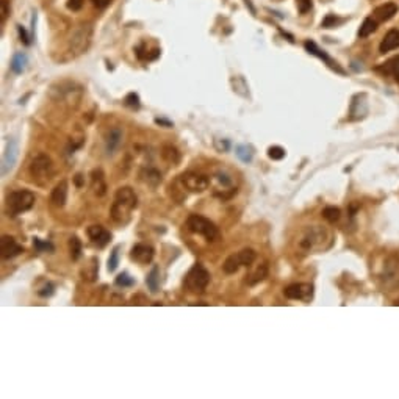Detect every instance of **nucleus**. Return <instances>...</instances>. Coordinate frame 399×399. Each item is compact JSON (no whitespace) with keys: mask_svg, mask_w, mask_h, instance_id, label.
<instances>
[{"mask_svg":"<svg viewBox=\"0 0 399 399\" xmlns=\"http://www.w3.org/2000/svg\"><path fill=\"white\" fill-rule=\"evenodd\" d=\"M154 247L152 246H147V244H137L133 246V249L130 252V259L133 261L140 263V265H147L154 260Z\"/></svg>","mask_w":399,"mask_h":399,"instance_id":"dca6fc26","label":"nucleus"},{"mask_svg":"<svg viewBox=\"0 0 399 399\" xmlns=\"http://www.w3.org/2000/svg\"><path fill=\"white\" fill-rule=\"evenodd\" d=\"M138 205V198L130 186H122L116 191L115 202H113L110 215L116 224H127L130 221V215Z\"/></svg>","mask_w":399,"mask_h":399,"instance_id":"f257e3e1","label":"nucleus"},{"mask_svg":"<svg viewBox=\"0 0 399 399\" xmlns=\"http://www.w3.org/2000/svg\"><path fill=\"white\" fill-rule=\"evenodd\" d=\"M122 142V130L119 129V127H115V129H111L107 137H105V152L107 155H113L119 149Z\"/></svg>","mask_w":399,"mask_h":399,"instance_id":"a211bd4d","label":"nucleus"},{"mask_svg":"<svg viewBox=\"0 0 399 399\" xmlns=\"http://www.w3.org/2000/svg\"><path fill=\"white\" fill-rule=\"evenodd\" d=\"M266 277H268V265H266V263H261V265H259L257 268H255L251 274H247L246 283L249 285V287H254V285H257V283L265 280Z\"/></svg>","mask_w":399,"mask_h":399,"instance_id":"b1692460","label":"nucleus"},{"mask_svg":"<svg viewBox=\"0 0 399 399\" xmlns=\"http://www.w3.org/2000/svg\"><path fill=\"white\" fill-rule=\"evenodd\" d=\"M33 244H35L38 252H47V251L52 252V251H54V244L49 243V241H41L40 238H35L33 239Z\"/></svg>","mask_w":399,"mask_h":399,"instance_id":"c9c22d12","label":"nucleus"},{"mask_svg":"<svg viewBox=\"0 0 399 399\" xmlns=\"http://www.w3.org/2000/svg\"><path fill=\"white\" fill-rule=\"evenodd\" d=\"M116 285L118 287H132V285H135V280L129 273H121L116 277Z\"/></svg>","mask_w":399,"mask_h":399,"instance_id":"72a5a7b5","label":"nucleus"},{"mask_svg":"<svg viewBox=\"0 0 399 399\" xmlns=\"http://www.w3.org/2000/svg\"><path fill=\"white\" fill-rule=\"evenodd\" d=\"M28 64V58L25 54H16L11 60V71L14 74H22L25 71V67Z\"/></svg>","mask_w":399,"mask_h":399,"instance_id":"cd10ccee","label":"nucleus"},{"mask_svg":"<svg viewBox=\"0 0 399 399\" xmlns=\"http://www.w3.org/2000/svg\"><path fill=\"white\" fill-rule=\"evenodd\" d=\"M8 14H10L8 0H2V2H0V20H2V25L5 24V19L8 18Z\"/></svg>","mask_w":399,"mask_h":399,"instance_id":"58836bf2","label":"nucleus"},{"mask_svg":"<svg viewBox=\"0 0 399 399\" xmlns=\"http://www.w3.org/2000/svg\"><path fill=\"white\" fill-rule=\"evenodd\" d=\"M186 229L190 230L191 233H196V235L204 237L207 241H218L221 237L219 229L216 227V224L212 222L207 218L200 216V215H190L186 219Z\"/></svg>","mask_w":399,"mask_h":399,"instance_id":"20e7f679","label":"nucleus"},{"mask_svg":"<svg viewBox=\"0 0 399 399\" xmlns=\"http://www.w3.org/2000/svg\"><path fill=\"white\" fill-rule=\"evenodd\" d=\"M378 22L379 20L376 18H366L363 20V24L360 25V28H359V36L360 38H368L371 33H374L376 28H378Z\"/></svg>","mask_w":399,"mask_h":399,"instance_id":"a878e982","label":"nucleus"},{"mask_svg":"<svg viewBox=\"0 0 399 399\" xmlns=\"http://www.w3.org/2000/svg\"><path fill=\"white\" fill-rule=\"evenodd\" d=\"M252 149L249 146H238L237 147V157L244 163H249L252 160Z\"/></svg>","mask_w":399,"mask_h":399,"instance_id":"2f4dec72","label":"nucleus"},{"mask_svg":"<svg viewBox=\"0 0 399 399\" xmlns=\"http://www.w3.org/2000/svg\"><path fill=\"white\" fill-rule=\"evenodd\" d=\"M91 188L96 196H103L107 193V183H105L102 169H94L91 172Z\"/></svg>","mask_w":399,"mask_h":399,"instance_id":"4be33fe9","label":"nucleus"},{"mask_svg":"<svg viewBox=\"0 0 399 399\" xmlns=\"http://www.w3.org/2000/svg\"><path fill=\"white\" fill-rule=\"evenodd\" d=\"M155 122H157V124H163V125H166V127H172V124H171V122H168V121H163V119H157Z\"/></svg>","mask_w":399,"mask_h":399,"instance_id":"a18cd8bd","label":"nucleus"},{"mask_svg":"<svg viewBox=\"0 0 399 399\" xmlns=\"http://www.w3.org/2000/svg\"><path fill=\"white\" fill-rule=\"evenodd\" d=\"M396 13H398V5L393 2H388V3H383V5L378 6V8L374 10V18L383 22V20H390Z\"/></svg>","mask_w":399,"mask_h":399,"instance_id":"5701e85b","label":"nucleus"},{"mask_svg":"<svg viewBox=\"0 0 399 399\" xmlns=\"http://www.w3.org/2000/svg\"><path fill=\"white\" fill-rule=\"evenodd\" d=\"M146 285L152 293L158 291V287H160V269H158V266H154L150 269V273L147 274L146 279Z\"/></svg>","mask_w":399,"mask_h":399,"instance_id":"bb28decb","label":"nucleus"},{"mask_svg":"<svg viewBox=\"0 0 399 399\" xmlns=\"http://www.w3.org/2000/svg\"><path fill=\"white\" fill-rule=\"evenodd\" d=\"M304 47H305V50H307L310 55H315V57H318L319 60H322V61H324L332 71H335V72H338V74H344V71L341 69L340 66L337 64V61H334V60L330 58L324 50H321L318 46H316V44H315L313 41H305Z\"/></svg>","mask_w":399,"mask_h":399,"instance_id":"2eb2a0df","label":"nucleus"},{"mask_svg":"<svg viewBox=\"0 0 399 399\" xmlns=\"http://www.w3.org/2000/svg\"><path fill=\"white\" fill-rule=\"evenodd\" d=\"M88 237L93 244L103 247L110 243L111 233L105 227H102V225H91V227H88Z\"/></svg>","mask_w":399,"mask_h":399,"instance_id":"f3484780","label":"nucleus"},{"mask_svg":"<svg viewBox=\"0 0 399 399\" xmlns=\"http://www.w3.org/2000/svg\"><path fill=\"white\" fill-rule=\"evenodd\" d=\"M91 38H93V27L89 24H81L72 32V36L69 40V49L72 57H79L81 54H85L88 50L89 44H91Z\"/></svg>","mask_w":399,"mask_h":399,"instance_id":"39448f33","label":"nucleus"},{"mask_svg":"<svg viewBox=\"0 0 399 399\" xmlns=\"http://www.w3.org/2000/svg\"><path fill=\"white\" fill-rule=\"evenodd\" d=\"M18 155H19V142L16 140H10L6 142L5 152L2 157V174L6 176L8 172L14 168V164L18 161Z\"/></svg>","mask_w":399,"mask_h":399,"instance_id":"f8f14e48","label":"nucleus"},{"mask_svg":"<svg viewBox=\"0 0 399 399\" xmlns=\"http://www.w3.org/2000/svg\"><path fill=\"white\" fill-rule=\"evenodd\" d=\"M340 215H341L340 208H337V207H326L324 210H322V218H324L326 221H329L330 224H334L340 219Z\"/></svg>","mask_w":399,"mask_h":399,"instance_id":"7c9ffc66","label":"nucleus"},{"mask_svg":"<svg viewBox=\"0 0 399 399\" xmlns=\"http://www.w3.org/2000/svg\"><path fill=\"white\" fill-rule=\"evenodd\" d=\"M69 252L72 260H79L81 257V241L77 237L69 238Z\"/></svg>","mask_w":399,"mask_h":399,"instance_id":"c756f323","label":"nucleus"},{"mask_svg":"<svg viewBox=\"0 0 399 399\" xmlns=\"http://www.w3.org/2000/svg\"><path fill=\"white\" fill-rule=\"evenodd\" d=\"M180 183L191 193H202L205 191L210 185V179L204 174H198V172H186V174L180 176Z\"/></svg>","mask_w":399,"mask_h":399,"instance_id":"9d476101","label":"nucleus"},{"mask_svg":"<svg viewBox=\"0 0 399 399\" xmlns=\"http://www.w3.org/2000/svg\"><path fill=\"white\" fill-rule=\"evenodd\" d=\"M343 22V19H340L338 16H335V14H327V16L322 19L321 22V27L322 28H334L337 25H340Z\"/></svg>","mask_w":399,"mask_h":399,"instance_id":"473e14b6","label":"nucleus"},{"mask_svg":"<svg viewBox=\"0 0 399 399\" xmlns=\"http://www.w3.org/2000/svg\"><path fill=\"white\" fill-rule=\"evenodd\" d=\"M24 252L22 246L10 235H3L0 239V257L3 260H11L14 257H18L19 254Z\"/></svg>","mask_w":399,"mask_h":399,"instance_id":"ddd939ff","label":"nucleus"},{"mask_svg":"<svg viewBox=\"0 0 399 399\" xmlns=\"http://www.w3.org/2000/svg\"><path fill=\"white\" fill-rule=\"evenodd\" d=\"M140 179L150 188H157L161 183V174L155 168H142L140 171Z\"/></svg>","mask_w":399,"mask_h":399,"instance_id":"aec40b11","label":"nucleus"},{"mask_svg":"<svg viewBox=\"0 0 399 399\" xmlns=\"http://www.w3.org/2000/svg\"><path fill=\"white\" fill-rule=\"evenodd\" d=\"M52 293H54V285H52V283H47L46 287H44V288L40 291V295H41V296H50Z\"/></svg>","mask_w":399,"mask_h":399,"instance_id":"37998d69","label":"nucleus"},{"mask_svg":"<svg viewBox=\"0 0 399 399\" xmlns=\"http://www.w3.org/2000/svg\"><path fill=\"white\" fill-rule=\"evenodd\" d=\"M35 205V194L28 190H18L11 191L6 196L5 208L10 216H19L22 213L28 212Z\"/></svg>","mask_w":399,"mask_h":399,"instance_id":"7ed1b4c3","label":"nucleus"},{"mask_svg":"<svg viewBox=\"0 0 399 399\" xmlns=\"http://www.w3.org/2000/svg\"><path fill=\"white\" fill-rule=\"evenodd\" d=\"M378 71H382L383 74L391 75V77L399 83V55L388 60L387 63H383L380 67H378Z\"/></svg>","mask_w":399,"mask_h":399,"instance_id":"393cba45","label":"nucleus"},{"mask_svg":"<svg viewBox=\"0 0 399 399\" xmlns=\"http://www.w3.org/2000/svg\"><path fill=\"white\" fill-rule=\"evenodd\" d=\"M125 105H129L132 108H140V97L138 94L130 93L129 96L125 97Z\"/></svg>","mask_w":399,"mask_h":399,"instance_id":"ea45409f","label":"nucleus"},{"mask_svg":"<svg viewBox=\"0 0 399 399\" xmlns=\"http://www.w3.org/2000/svg\"><path fill=\"white\" fill-rule=\"evenodd\" d=\"M18 32H19V36H20V41L25 44V46H30V40H32V38L28 36V33H27V30L22 27V25H18Z\"/></svg>","mask_w":399,"mask_h":399,"instance_id":"a19ab883","label":"nucleus"},{"mask_svg":"<svg viewBox=\"0 0 399 399\" xmlns=\"http://www.w3.org/2000/svg\"><path fill=\"white\" fill-rule=\"evenodd\" d=\"M268 157L271 160H282L285 157V149H282L280 146H273L268 149Z\"/></svg>","mask_w":399,"mask_h":399,"instance_id":"e433bc0d","label":"nucleus"},{"mask_svg":"<svg viewBox=\"0 0 399 399\" xmlns=\"http://www.w3.org/2000/svg\"><path fill=\"white\" fill-rule=\"evenodd\" d=\"M285 296L293 300H304L308 302L313 298V285L310 283H291L283 290Z\"/></svg>","mask_w":399,"mask_h":399,"instance_id":"9b49d317","label":"nucleus"},{"mask_svg":"<svg viewBox=\"0 0 399 399\" xmlns=\"http://www.w3.org/2000/svg\"><path fill=\"white\" fill-rule=\"evenodd\" d=\"M67 200V182L66 180H61L54 190H52L50 194V202L55 207H63Z\"/></svg>","mask_w":399,"mask_h":399,"instance_id":"412c9836","label":"nucleus"},{"mask_svg":"<svg viewBox=\"0 0 399 399\" xmlns=\"http://www.w3.org/2000/svg\"><path fill=\"white\" fill-rule=\"evenodd\" d=\"M161 155H163L164 160L172 163V164H177L180 161V152H179V150L174 146H164Z\"/></svg>","mask_w":399,"mask_h":399,"instance_id":"c85d7f7f","label":"nucleus"},{"mask_svg":"<svg viewBox=\"0 0 399 399\" xmlns=\"http://www.w3.org/2000/svg\"><path fill=\"white\" fill-rule=\"evenodd\" d=\"M118 265H119V247L116 246L115 249L111 251L110 259H108V271H110V273H113V271H116Z\"/></svg>","mask_w":399,"mask_h":399,"instance_id":"f704fd0d","label":"nucleus"},{"mask_svg":"<svg viewBox=\"0 0 399 399\" xmlns=\"http://www.w3.org/2000/svg\"><path fill=\"white\" fill-rule=\"evenodd\" d=\"M111 0H93V3L97 6V8H105V6L110 5Z\"/></svg>","mask_w":399,"mask_h":399,"instance_id":"c03bdc74","label":"nucleus"},{"mask_svg":"<svg viewBox=\"0 0 399 399\" xmlns=\"http://www.w3.org/2000/svg\"><path fill=\"white\" fill-rule=\"evenodd\" d=\"M334 243V237L324 225L307 227L299 238V247L305 252H321L329 249Z\"/></svg>","mask_w":399,"mask_h":399,"instance_id":"f03ea898","label":"nucleus"},{"mask_svg":"<svg viewBox=\"0 0 399 399\" xmlns=\"http://www.w3.org/2000/svg\"><path fill=\"white\" fill-rule=\"evenodd\" d=\"M296 6L300 14H305L312 10V0H296Z\"/></svg>","mask_w":399,"mask_h":399,"instance_id":"4c0bfd02","label":"nucleus"},{"mask_svg":"<svg viewBox=\"0 0 399 399\" xmlns=\"http://www.w3.org/2000/svg\"><path fill=\"white\" fill-rule=\"evenodd\" d=\"M368 115V100L366 94H356L351 100V108H349V119L351 121H359L363 119Z\"/></svg>","mask_w":399,"mask_h":399,"instance_id":"4468645a","label":"nucleus"},{"mask_svg":"<svg viewBox=\"0 0 399 399\" xmlns=\"http://www.w3.org/2000/svg\"><path fill=\"white\" fill-rule=\"evenodd\" d=\"M85 0H67V8L72 11H80L81 6H83Z\"/></svg>","mask_w":399,"mask_h":399,"instance_id":"79ce46f5","label":"nucleus"},{"mask_svg":"<svg viewBox=\"0 0 399 399\" xmlns=\"http://www.w3.org/2000/svg\"><path fill=\"white\" fill-rule=\"evenodd\" d=\"M380 282L387 291H393L399 288V257L390 255L383 261L380 271Z\"/></svg>","mask_w":399,"mask_h":399,"instance_id":"423d86ee","label":"nucleus"},{"mask_svg":"<svg viewBox=\"0 0 399 399\" xmlns=\"http://www.w3.org/2000/svg\"><path fill=\"white\" fill-rule=\"evenodd\" d=\"M210 283V273L205 266L194 265L185 277V287L193 293H204Z\"/></svg>","mask_w":399,"mask_h":399,"instance_id":"0eeeda50","label":"nucleus"},{"mask_svg":"<svg viewBox=\"0 0 399 399\" xmlns=\"http://www.w3.org/2000/svg\"><path fill=\"white\" fill-rule=\"evenodd\" d=\"M396 49H399V30L391 28L390 32H387V35L382 38L379 52L380 54H387V52L396 50Z\"/></svg>","mask_w":399,"mask_h":399,"instance_id":"6ab92c4d","label":"nucleus"},{"mask_svg":"<svg viewBox=\"0 0 399 399\" xmlns=\"http://www.w3.org/2000/svg\"><path fill=\"white\" fill-rule=\"evenodd\" d=\"M30 174L36 180H50L52 174H54V163H52L50 157L46 154H38L30 163Z\"/></svg>","mask_w":399,"mask_h":399,"instance_id":"1a4fd4ad","label":"nucleus"},{"mask_svg":"<svg viewBox=\"0 0 399 399\" xmlns=\"http://www.w3.org/2000/svg\"><path fill=\"white\" fill-rule=\"evenodd\" d=\"M257 259V254H255L254 249H241L237 254H232L230 257L225 259L224 265H222V271L225 274H235L238 273V269L241 266H251L252 263Z\"/></svg>","mask_w":399,"mask_h":399,"instance_id":"6e6552de","label":"nucleus"}]
</instances>
